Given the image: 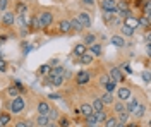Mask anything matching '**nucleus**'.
Instances as JSON below:
<instances>
[{
	"mask_svg": "<svg viewBox=\"0 0 151 127\" xmlns=\"http://www.w3.org/2000/svg\"><path fill=\"white\" fill-rule=\"evenodd\" d=\"M24 107H26V103H24V98L22 96H16L10 101V112L12 113H21L24 110Z\"/></svg>",
	"mask_w": 151,
	"mask_h": 127,
	"instance_id": "nucleus-1",
	"label": "nucleus"
},
{
	"mask_svg": "<svg viewBox=\"0 0 151 127\" xmlns=\"http://www.w3.org/2000/svg\"><path fill=\"white\" fill-rule=\"evenodd\" d=\"M38 21H40V28H48L53 22V14L52 12H41L38 16Z\"/></svg>",
	"mask_w": 151,
	"mask_h": 127,
	"instance_id": "nucleus-2",
	"label": "nucleus"
},
{
	"mask_svg": "<svg viewBox=\"0 0 151 127\" xmlns=\"http://www.w3.org/2000/svg\"><path fill=\"white\" fill-rule=\"evenodd\" d=\"M0 22L4 26H12L16 22V12H10V10H4L2 17H0Z\"/></svg>",
	"mask_w": 151,
	"mask_h": 127,
	"instance_id": "nucleus-3",
	"label": "nucleus"
},
{
	"mask_svg": "<svg viewBox=\"0 0 151 127\" xmlns=\"http://www.w3.org/2000/svg\"><path fill=\"white\" fill-rule=\"evenodd\" d=\"M101 9L106 12L117 14V0H101Z\"/></svg>",
	"mask_w": 151,
	"mask_h": 127,
	"instance_id": "nucleus-4",
	"label": "nucleus"
},
{
	"mask_svg": "<svg viewBox=\"0 0 151 127\" xmlns=\"http://www.w3.org/2000/svg\"><path fill=\"white\" fill-rule=\"evenodd\" d=\"M76 19L83 24V28H89V26H91V16H89V12H84V10L79 12Z\"/></svg>",
	"mask_w": 151,
	"mask_h": 127,
	"instance_id": "nucleus-5",
	"label": "nucleus"
},
{
	"mask_svg": "<svg viewBox=\"0 0 151 127\" xmlns=\"http://www.w3.org/2000/svg\"><path fill=\"white\" fill-rule=\"evenodd\" d=\"M89 79H91L89 72H88V70H81V72H77V76H76V83H77L79 86H84V84L89 83Z\"/></svg>",
	"mask_w": 151,
	"mask_h": 127,
	"instance_id": "nucleus-6",
	"label": "nucleus"
},
{
	"mask_svg": "<svg viewBox=\"0 0 151 127\" xmlns=\"http://www.w3.org/2000/svg\"><path fill=\"white\" fill-rule=\"evenodd\" d=\"M108 77L113 79L115 83H122L124 79H125V77H124V74L120 72V69H119V67H112V69H110V72H108Z\"/></svg>",
	"mask_w": 151,
	"mask_h": 127,
	"instance_id": "nucleus-7",
	"label": "nucleus"
},
{
	"mask_svg": "<svg viewBox=\"0 0 151 127\" xmlns=\"http://www.w3.org/2000/svg\"><path fill=\"white\" fill-rule=\"evenodd\" d=\"M117 96H119L120 101H127V100L132 96V93H131V89H129V88H125V86H124V88L117 89Z\"/></svg>",
	"mask_w": 151,
	"mask_h": 127,
	"instance_id": "nucleus-8",
	"label": "nucleus"
},
{
	"mask_svg": "<svg viewBox=\"0 0 151 127\" xmlns=\"http://www.w3.org/2000/svg\"><path fill=\"white\" fill-rule=\"evenodd\" d=\"M50 105H48L47 101H40L38 103V115H48V112H50Z\"/></svg>",
	"mask_w": 151,
	"mask_h": 127,
	"instance_id": "nucleus-9",
	"label": "nucleus"
},
{
	"mask_svg": "<svg viewBox=\"0 0 151 127\" xmlns=\"http://www.w3.org/2000/svg\"><path fill=\"white\" fill-rule=\"evenodd\" d=\"M101 52H103V48H101L100 43H93V45H89V53H91L93 57H100Z\"/></svg>",
	"mask_w": 151,
	"mask_h": 127,
	"instance_id": "nucleus-10",
	"label": "nucleus"
},
{
	"mask_svg": "<svg viewBox=\"0 0 151 127\" xmlns=\"http://www.w3.org/2000/svg\"><path fill=\"white\" fill-rule=\"evenodd\" d=\"M137 103H139V101H137L134 96H131L129 100H127V103H125V112L132 113V112H134V108L137 107Z\"/></svg>",
	"mask_w": 151,
	"mask_h": 127,
	"instance_id": "nucleus-11",
	"label": "nucleus"
},
{
	"mask_svg": "<svg viewBox=\"0 0 151 127\" xmlns=\"http://www.w3.org/2000/svg\"><path fill=\"white\" fill-rule=\"evenodd\" d=\"M93 112H94V110H93V107H91L89 103H84V105H81V107H79V113H81V115H84V117L91 115Z\"/></svg>",
	"mask_w": 151,
	"mask_h": 127,
	"instance_id": "nucleus-12",
	"label": "nucleus"
},
{
	"mask_svg": "<svg viewBox=\"0 0 151 127\" xmlns=\"http://www.w3.org/2000/svg\"><path fill=\"white\" fill-rule=\"evenodd\" d=\"M110 41H112V45H115V47H119V48H122V47H125V39H124V36H119V34H113Z\"/></svg>",
	"mask_w": 151,
	"mask_h": 127,
	"instance_id": "nucleus-13",
	"label": "nucleus"
},
{
	"mask_svg": "<svg viewBox=\"0 0 151 127\" xmlns=\"http://www.w3.org/2000/svg\"><path fill=\"white\" fill-rule=\"evenodd\" d=\"M129 10V2L127 0H117V14L127 12Z\"/></svg>",
	"mask_w": 151,
	"mask_h": 127,
	"instance_id": "nucleus-14",
	"label": "nucleus"
},
{
	"mask_svg": "<svg viewBox=\"0 0 151 127\" xmlns=\"http://www.w3.org/2000/svg\"><path fill=\"white\" fill-rule=\"evenodd\" d=\"M62 74H64V67L62 65H55L53 69H50L48 77H55V76H62Z\"/></svg>",
	"mask_w": 151,
	"mask_h": 127,
	"instance_id": "nucleus-15",
	"label": "nucleus"
},
{
	"mask_svg": "<svg viewBox=\"0 0 151 127\" xmlns=\"http://www.w3.org/2000/svg\"><path fill=\"white\" fill-rule=\"evenodd\" d=\"M48 84H52V86H62V84H64V76L48 77Z\"/></svg>",
	"mask_w": 151,
	"mask_h": 127,
	"instance_id": "nucleus-16",
	"label": "nucleus"
},
{
	"mask_svg": "<svg viewBox=\"0 0 151 127\" xmlns=\"http://www.w3.org/2000/svg\"><path fill=\"white\" fill-rule=\"evenodd\" d=\"M132 113H134V117H136V118H141L142 115L146 113V107H144V105H139V103H137V107L134 108V112H132Z\"/></svg>",
	"mask_w": 151,
	"mask_h": 127,
	"instance_id": "nucleus-17",
	"label": "nucleus"
},
{
	"mask_svg": "<svg viewBox=\"0 0 151 127\" xmlns=\"http://www.w3.org/2000/svg\"><path fill=\"white\" fill-rule=\"evenodd\" d=\"M100 100H101L103 105H112L113 103V93H108V91H106L103 96H100Z\"/></svg>",
	"mask_w": 151,
	"mask_h": 127,
	"instance_id": "nucleus-18",
	"label": "nucleus"
},
{
	"mask_svg": "<svg viewBox=\"0 0 151 127\" xmlns=\"http://www.w3.org/2000/svg\"><path fill=\"white\" fill-rule=\"evenodd\" d=\"M79 62H81V64H84V65H88V64H91V62H93V55L86 52V53H83V55L79 57Z\"/></svg>",
	"mask_w": 151,
	"mask_h": 127,
	"instance_id": "nucleus-19",
	"label": "nucleus"
},
{
	"mask_svg": "<svg viewBox=\"0 0 151 127\" xmlns=\"http://www.w3.org/2000/svg\"><path fill=\"white\" fill-rule=\"evenodd\" d=\"M94 113V118H96V124H103L105 118H106V113L105 110H100V112H93Z\"/></svg>",
	"mask_w": 151,
	"mask_h": 127,
	"instance_id": "nucleus-20",
	"label": "nucleus"
},
{
	"mask_svg": "<svg viewBox=\"0 0 151 127\" xmlns=\"http://www.w3.org/2000/svg\"><path fill=\"white\" fill-rule=\"evenodd\" d=\"M69 24H70V29H74V31H83V24L76 19V17H72V19L69 21Z\"/></svg>",
	"mask_w": 151,
	"mask_h": 127,
	"instance_id": "nucleus-21",
	"label": "nucleus"
},
{
	"mask_svg": "<svg viewBox=\"0 0 151 127\" xmlns=\"http://www.w3.org/2000/svg\"><path fill=\"white\" fill-rule=\"evenodd\" d=\"M93 43H96V36H94L93 33L86 34V36H84V39H83V45H86V47H89V45H93Z\"/></svg>",
	"mask_w": 151,
	"mask_h": 127,
	"instance_id": "nucleus-22",
	"label": "nucleus"
},
{
	"mask_svg": "<svg viewBox=\"0 0 151 127\" xmlns=\"http://www.w3.org/2000/svg\"><path fill=\"white\" fill-rule=\"evenodd\" d=\"M142 12H144V17H150L151 16V0H144V4H142Z\"/></svg>",
	"mask_w": 151,
	"mask_h": 127,
	"instance_id": "nucleus-23",
	"label": "nucleus"
},
{
	"mask_svg": "<svg viewBox=\"0 0 151 127\" xmlns=\"http://www.w3.org/2000/svg\"><path fill=\"white\" fill-rule=\"evenodd\" d=\"M58 28H60V33H70V24H69V21H67V19L60 21Z\"/></svg>",
	"mask_w": 151,
	"mask_h": 127,
	"instance_id": "nucleus-24",
	"label": "nucleus"
},
{
	"mask_svg": "<svg viewBox=\"0 0 151 127\" xmlns=\"http://www.w3.org/2000/svg\"><path fill=\"white\" fill-rule=\"evenodd\" d=\"M120 31H122V36H132L134 34V31L131 26H127V24H122V28H120Z\"/></svg>",
	"mask_w": 151,
	"mask_h": 127,
	"instance_id": "nucleus-25",
	"label": "nucleus"
},
{
	"mask_svg": "<svg viewBox=\"0 0 151 127\" xmlns=\"http://www.w3.org/2000/svg\"><path fill=\"white\" fill-rule=\"evenodd\" d=\"M83 53H86V45H83V43L76 45V47H74V55H77V57H81Z\"/></svg>",
	"mask_w": 151,
	"mask_h": 127,
	"instance_id": "nucleus-26",
	"label": "nucleus"
},
{
	"mask_svg": "<svg viewBox=\"0 0 151 127\" xmlns=\"http://www.w3.org/2000/svg\"><path fill=\"white\" fill-rule=\"evenodd\" d=\"M124 24H127V26H131L132 29H136V28H139L137 26V19H134L132 16H129V17H125V22Z\"/></svg>",
	"mask_w": 151,
	"mask_h": 127,
	"instance_id": "nucleus-27",
	"label": "nucleus"
},
{
	"mask_svg": "<svg viewBox=\"0 0 151 127\" xmlns=\"http://www.w3.org/2000/svg\"><path fill=\"white\" fill-rule=\"evenodd\" d=\"M28 26L29 28H31V29H41V28H40V21H38V17H31V19H29V22H28Z\"/></svg>",
	"mask_w": 151,
	"mask_h": 127,
	"instance_id": "nucleus-28",
	"label": "nucleus"
},
{
	"mask_svg": "<svg viewBox=\"0 0 151 127\" xmlns=\"http://www.w3.org/2000/svg\"><path fill=\"white\" fill-rule=\"evenodd\" d=\"M117 124H119V120L115 117H106L105 118V127H117Z\"/></svg>",
	"mask_w": 151,
	"mask_h": 127,
	"instance_id": "nucleus-29",
	"label": "nucleus"
},
{
	"mask_svg": "<svg viewBox=\"0 0 151 127\" xmlns=\"http://www.w3.org/2000/svg\"><path fill=\"white\" fill-rule=\"evenodd\" d=\"M137 26L139 28H146V29H150V17H139L137 19Z\"/></svg>",
	"mask_w": 151,
	"mask_h": 127,
	"instance_id": "nucleus-30",
	"label": "nucleus"
},
{
	"mask_svg": "<svg viewBox=\"0 0 151 127\" xmlns=\"http://www.w3.org/2000/svg\"><path fill=\"white\" fill-rule=\"evenodd\" d=\"M91 107H93V110L94 112H100V110H103V103H101V100H100V98H94V101H93V105H91Z\"/></svg>",
	"mask_w": 151,
	"mask_h": 127,
	"instance_id": "nucleus-31",
	"label": "nucleus"
},
{
	"mask_svg": "<svg viewBox=\"0 0 151 127\" xmlns=\"http://www.w3.org/2000/svg\"><path fill=\"white\" fill-rule=\"evenodd\" d=\"M115 86H117V83H115V81H113V79H108V83H106V84H105L103 88L106 89V91H108V93H113V91H115Z\"/></svg>",
	"mask_w": 151,
	"mask_h": 127,
	"instance_id": "nucleus-32",
	"label": "nucleus"
},
{
	"mask_svg": "<svg viewBox=\"0 0 151 127\" xmlns=\"http://www.w3.org/2000/svg\"><path fill=\"white\" fill-rule=\"evenodd\" d=\"M36 124H38L40 127H45V126L48 124V115H38Z\"/></svg>",
	"mask_w": 151,
	"mask_h": 127,
	"instance_id": "nucleus-33",
	"label": "nucleus"
},
{
	"mask_svg": "<svg viewBox=\"0 0 151 127\" xmlns=\"http://www.w3.org/2000/svg\"><path fill=\"white\" fill-rule=\"evenodd\" d=\"M113 108H115V112H117V113H120V112L125 110V105H124V101L119 100V101H113Z\"/></svg>",
	"mask_w": 151,
	"mask_h": 127,
	"instance_id": "nucleus-34",
	"label": "nucleus"
},
{
	"mask_svg": "<svg viewBox=\"0 0 151 127\" xmlns=\"http://www.w3.org/2000/svg\"><path fill=\"white\" fill-rule=\"evenodd\" d=\"M117 120H119V122H122V124H127V120H129V112H125V110H124V112H120Z\"/></svg>",
	"mask_w": 151,
	"mask_h": 127,
	"instance_id": "nucleus-35",
	"label": "nucleus"
},
{
	"mask_svg": "<svg viewBox=\"0 0 151 127\" xmlns=\"http://www.w3.org/2000/svg\"><path fill=\"white\" fill-rule=\"evenodd\" d=\"M26 10H28V7H26L24 4H17V5H16V14H17V16L26 14Z\"/></svg>",
	"mask_w": 151,
	"mask_h": 127,
	"instance_id": "nucleus-36",
	"label": "nucleus"
},
{
	"mask_svg": "<svg viewBox=\"0 0 151 127\" xmlns=\"http://www.w3.org/2000/svg\"><path fill=\"white\" fill-rule=\"evenodd\" d=\"M9 122H10V115L9 113H0V124H2V127L7 126Z\"/></svg>",
	"mask_w": 151,
	"mask_h": 127,
	"instance_id": "nucleus-37",
	"label": "nucleus"
},
{
	"mask_svg": "<svg viewBox=\"0 0 151 127\" xmlns=\"http://www.w3.org/2000/svg\"><path fill=\"white\" fill-rule=\"evenodd\" d=\"M58 118V110L57 108H50L48 112V120H57Z\"/></svg>",
	"mask_w": 151,
	"mask_h": 127,
	"instance_id": "nucleus-38",
	"label": "nucleus"
},
{
	"mask_svg": "<svg viewBox=\"0 0 151 127\" xmlns=\"http://www.w3.org/2000/svg\"><path fill=\"white\" fill-rule=\"evenodd\" d=\"M7 95L12 98H16V96H19V89L16 86H10V88H7Z\"/></svg>",
	"mask_w": 151,
	"mask_h": 127,
	"instance_id": "nucleus-39",
	"label": "nucleus"
},
{
	"mask_svg": "<svg viewBox=\"0 0 151 127\" xmlns=\"http://www.w3.org/2000/svg\"><path fill=\"white\" fill-rule=\"evenodd\" d=\"M103 21H105V24H108V26H110V22L113 21V14H112V12H106V10H105Z\"/></svg>",
	"mask_w": 151,
	"mask_h": 127,
	"instance_id": "nucleus-40",
	"label": "nucleus"
},
{
	"mask_svg": "<svg viewBox=\"0 0 151 127\" xmlns=\"http://www.w3.org/2000/svg\"><path fill=\"white\" fill-rule=\"evenodd\" d=\"M86 118V126L89 127V126H94L96 124V118H94V113H91V115H88V117H84Z\"/></svg>",
	"mask_w": 151,
	"mask_h": 127,
	"instance_id": "nucleus-41",
	"label": "nucleus"
},
{
	"mask_svg": "<svg viewBox=\"0 0 151 127\" xmlns=\"http://www.w3.org/2000/svg\"><path fill=\"white\" fill-rule=\"evenodd\" d=\"M58 127H70V120H69L67 117H62L60 122H58Z\"/></svg>",
	"mask_w": 151,
	"mask_h": 127,
	"instance_id": "nucleus-42",
	"label": "nucleus"
},
{
	"mask_svg": "<svg viewBox=\"0 0 151 127\" xmlns=\"http://www.w3.org/2000/svg\"><path fill=\"white\" fill-rule=\"evenodd\" d=\"M50 65H48V64H45V65H41V67H40V74H43V76H48V72H50Z\"/></svg>",
	"mask_w": 151,
	"mask_h": 127,
	"instance_id": "nucleus-43",
	"label": "nucleus"
},
{
	"mask_svg": "<svg viewBox=\"0 0 151 127\" xmlns=\"http://www.w3.org/2000/svg\"><path fill=\"white\" fill-rule=\"evenodd\" d=\"M16 127H33V124L26 122V120H21V122H16Z\"/></svg>",
	"mask_w": 151,
	"mask_h": 127,
	"instance_id": "nucleus-44",
	"label": "nucleus"
},
{
	"mask_svg": "<svg viewBox=\"0 0 151 127\" xmlns=\"http://www.w3.org/2000/svg\"><path fill=\"white\" fill-rule=\"evenodd\" d=\"M142 79H144V83H148V84H150V83H151V76H150V70H144V72H142Z\"/></svg>",
	"mask_w": 151,
	"mask_h": 127,
	"instance_id": "nucleus-45",
	"label": "nucleus"
},
{
	"mask_svg": "<svg viewBox=\"0 0 151 127\" xmlns=\"http://www.w3.org/2000/svg\"><path fill=\"white\" fill-rule=\"evenodd\" d=\"M7 5H9V0H0V10L2 12L7 9Z\"/></svg>",
	"mask_w": 151,
	"mask_h": 127,
	"instance_id": "nucleus-46",
	"label": "nucleus"
},
{
	"mask_svg": "<svg viewBox=\"0 0 151 127\" xmlns=\"http://www.w3.org/2000/svg\"><path fill=\"white\" fill-rule=\"evenodd\" d=\"M31 50H33V47H31V45H28V43H24V48H22V53H24V55H28V53L31 52Z\"/></svg>",
	"mask_w": 151,
	"mask_h": 127,
	"instance_id": "nucleus-47",
	"label": "nucleus"
},
{
	"mask_svg": "<svg viewBox=\"0 0 151 127\" xmlns=\"http://www.w3.org/2000/svg\"><path fill=\"white\" fill-rule=\"evenodd\" d=\"M5 70H7V62L0 59V72H5Z\"/></svg>",
	"mask_w": 151,
	"mask_h": 127,
	"instance_id": "nucleus-48",
	"label": "nucleus"
},
{
	"mask_svg": "<svg viewBox=\"0 0 151 127\" xmlns=\"http://www.w3.org/2000/svg\"><path fill=\"white\" fill-rule=\"evenodd\" d=\"M119 69H124L127 74H131V72H132V69H131V65H129V64H122V65H120Z\"/></svg>",
	"mask_w": 151,
	"mask_h": 127,
	"instance_id": "nucleus-49",
	"label": "nucleus"
},
{
	"mask_svg": "<svg viewBox=\"0 0 151 127\" xmlns=\"http://www.w3.org/2000/svg\"><path fill=\"white\" fill-rule=\"evenodd\" d=\"M108 76H101V77H100V84H101V86H105V84H106V83H108Z\"/></svg>",
	"mask_w": 151,
	"mask_h": 127,
	"instance_id": "nucleus-50",
	"label": "nucleus"
},
{
	"mask_svg": "<svg viewBox=\"0 0 151 127\" xmlns=\"http://www.w3.org/2000/svg\"><path fill=\"white\" fill-rule=\"evenodd\" d=\"M48 98H50V100H58V98H60V95H58V93H50V95H48Z\"/></svg>",
	"mask_w": 151,
	"mask_h": 127,
	"instance_id": "nucleus-51",
	"label": "nucleus"
},
{
	"mask_svg": "<svg viewBox=\"0 0 151 127\" xmlns=\"http://www.w3.org/2000/svg\"><path fill=\"white\" fill-rule=\"evenodd\" d=\"M45 127H58V126H57V122H55V120H48V124H47Z\"/></svg>",
	"mask_w": 151,
	"mask_h": 127,
	"instance_id": "nucleus-52",
	"label": "nucleus"
},
{
	"mask_svg": "<svg viewBox=\"0 0 151 127\" xmlns=\"http://www.w3.org/2000/svg\"><path fill=\"white\" fill-rule=\"evenodd\" d=\"M83 4H86V5H94V0H81Z\"/></svg>",
	"mask_w": 151,
	"mask_h": 127,
	"instance_id": "nucleus-53",
	"label": "nucleus"
},
{
	"mask_svg": "<svg viewBox=\"0 0 151 127\" xmlns=\"http://www.w3.org/2000/svg\"><path fill=\"white\" fill-rule=\"evenodd\" d=\"M144 39H146V43L150 45V39H151V34H150V31H146V36H144Z\"/></svg>",
	"mask_w": 151,
	"mask_h": 127,
	"instance_id": "nucleus-54",
	"label": "nucleus"
},
{
	"mask_svg": "<svg viewBox=\"0 0 151 127\" xmlns=\"http://www.w3.org/2000/svg\"><path fill=\"white\" fill-rule=\"evenodd\" d=\"M14 86H16L19 91H22V84H21V81H16V84H14Z\"/></svg>",
	"mask_w": 151,
	"mask_h": 127,
	"instance_id": "nucleus-55",
	"label": "nucleus"
},
{
	"mask_svg": "<svg viewBox=\"0 0 151 127\" xmlns=\"http://www.w3.org/2000/svg\"><path fill=\"white\" fill-rule=\"evenodd\" d=\"M142 4H144V0H136V7H139V9H141Z\"/></svg>",
	"mask_w": 151,
	"mask_h": 127,
	"instance_id": "nucleus-56",
	"label": "nucleus"
},
{
	"mask_svg": "<svg viewBox=\"0 0 151 127\" xmlns=\"http://www.w3.org/2000/svg\"><path fill=\"white\" fill-rule=\"evenodd\" d=\"M125 127H139L137 122H131V124H125Z\"/></svg>",
	"mask_w": 151,
	"mask_h": 127,
	"instance_id": "nucleus-57",
	"label": "nucleus"
},
{
	"mask_svg": "<svg viewBox=\"0 0 151 127\" xmlns=\"http://www.w3.org/2000/svg\"><path fill=\"white\" fill-rule=\"evenodd\" d=\"M57 64H58V62H57V59H53L52 62H50V64H48V65H50V67H55Z\"/></svg>",
	"mask_w": 151,
	"mask_h": 127,
	"instance_id": "nucleus-58",
	"label": "nucleus"
},
{
	"mask_svg": "<svg viewBox=\"0 0 151 127\" xmlns=\"http://www.w3.org/2000/svg\"><path fill=\"white\" fill-rule=\"evenodd\" d=\"M117 127H125V124H122V122H119V124H117Z\"/></svg>",
	"mask_w": 151,
	"mask_h": 127,
	"instance_id": "nucleus-59",
	"label": "nucleus"
},
{
	"mask_svg": "<svg viewBox=\"0 0 151 127\" xmlns=\"http://www.w3.org/2000/svg\"><path fill=\"white\" fill-rule=\"evenodd\" d=\"M89 127H98V124H94V126H89Z\"/></svg>",
	"mask_w": 151,
	"mask_h": 127,
	"instance_id": "nucleus-60",
	"label": "nucleus"
},
{
	"mask_svg": "<svg viewBox=\"0 0 151 127\" xmlns=\"http://www.w3.org/2000/svg\"><path fill=\"white\" fill-rule=\"evenodd\" d=\"M0 127H2V124H0Z\"/></svg>",
	"mask_w": 151,
	"mask_h": 127,
	"instance_id": "nucleus-61",
	"label": "nucleus"
}]
</instances>
